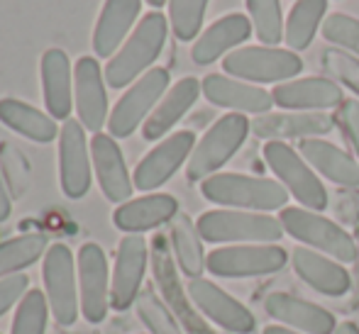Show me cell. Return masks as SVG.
Returning a JSON list of instances; mask_svg holds the SVG:
<instances>
[{"label":"cell","mask_w":359,"mask_h":334,"mask_svg":"<svg viewBox=\"0 0 359 334\" xmlns=\"http://www.w3.org/2000/svg\"><path fill=\"white\" fill-rule=\"evenodd\" d=\"M166 34H169V20L164 18V13H159V10L147 13L137 27L133 29V34L125 39L123 47L118 49V54L108 59V67L103 71L105 83L120 90L142 78L147 71L154 69L151 64L159 59L166 44Z\"/></svg>","instance_id":"obj_1"},{"label":"cell","mask_w":359,"mask_h":334,"mask_svg":"<svg viewBox=\"0 0 359 334\" xmlns=\"http://www.w3.org/2000/svg\"><path fill=\"white\" fill-rule=\"evenodd\" d=\"M201 193L208 202L230 210L274 212L288 207V190L279 181L245 174H215L201 183Z\"/></svg>","instance_id":"obj_2"},{"label":"cell","mask_w":359,"mask_h":334,"mask_svg":"<svg viewBox=\"0 0 359 334\" xmlns=\"http://www.w3.org/2000/svg\"><path fill=\"white\" fill-rule=\"evenodd\" d=\"M198 235L208 244H276L284 237L279 217L250 210H208L196 220Z\"/></svg>","instance_id":"obj_3"},{"label":"cell","mask_w":359,"mask_h":334,"mask_svg":"<svg viewBox=\"0 0 359 334\" xmlns=\"http://www.w3.org/2000/svg\"><path fill=\"white\" fill-rule=\"evenodd\" d=\"M279 222L286 235L306 244L308 249L327 254L340 264L357 261V244L350 232L342 230L337 222L323 217L320 212H313L308 207H284L279 212Z\"/></svg>","instance_id":"obj_4"},{"label":"cell","mask_w":359,"mask_h":334,"mask_svg":"<svg viewBox=\"0 0 359 334\" xmlns=\"http://www.w3.org/2000/svg\"><path fill=\"white\" fill-rule=\"evenodd\" d=\"M252 132V120L242 113H227L208 130L196 144L189 164H186V179L201 181L215 176L232 156L245 144L247 134Z\"/></svg>","instance_id":"obj_5"},{"label":"cell","mask_w":359,"mask_h":334,"mask_svg":"<svg viewBox=\"0 0 359 334\" xmlns=\"http://www.w3.org/2000/svg\"><path fill=\"white\" fill-rule=\"evenodd\" d=\"M222 71L247 83H286L298 78L303 59L291 49L279 47H240L222 59Z\"/></svg>","instance_id":"obj_6"},{"label":"cell","mask_w":359,"mask_h":334,"mask_svg":"<svg viewBox=\"0 0 359 334\" xmlns=\"http://www.w3.org/2000/svg\"><path fill=\"white\" fill-rule=\"evenodd\" d=\"M264 161L279 183L288 190V195L298 200L301 207L313 212H323L327 207V190L318 174L311 169L306 159L286 141H266Z\"/></svg>","instance_id":"obj_7"},{"label":"cell","mask_w":359,"mask_h":334,"mask_svg":"<svg viewBox=\"0 0 359 334\" xmlns=\"http://www.w3.org/2000/svg\"><path fill=\"white\" fill-rule=\"evenodd\" d=\"M44 295L54 322L62 327H72L79 320L81 298H79V268L74 261V251L67 244L57 242L47 249L42 264Z\"/></svg>","instance_id":"obj_8"},{"label":"cell","mask_w":359,"mask_h":334,"mask_svg":"<svg viewBox=\"0 0 359 334\" xmlns=\"http://www.w3.org/2000/svg\"><path fill=\"white\" fill-rule=\"evenodd\" d=\"M169 90V71L154 67L149 69L142 78H137L128 90L123 93V98L115 103L113 113L108 118V130L110 137L115 139H125L147 123L154 108L159 105V100Z\"/></svg>","instance_id":"obj_9"},{"label":"cell","mask_w":359,"mask_h":334,"mask_svg":"<svg viewBox=\"0 0 359 334\" xmlns=\"http://www.w3.org/2000/svg\"><path fill=\"white\" fill-rule=\"evenodd\" d=\"M288 254L279 244H230L213 249L205 268L217 278H255L281 271Z\"/></svg>","instance_id":"obj_10"},{"label":"cell","mask_w":359,"mask_h":334,"mask_svg":"<svg viewBox=\"0 0 359 334\" xmlns=\"http://www.w3.org/2000/svg\"><path fill=\"white\" fill-rule=\"evenodd\" d=\"M76 268H79L81 315L90 325H98L108 317L110 310V268L103 246L86 242L76 256Z\"/></svg>","instance_id":"obj_11"},{"label":"cell","mask_w":359,"mask_h":334,"mask_svg":"<svg viewBox=\"0 0 359 334\" xmlns=\"http://www.w3.org/2000/svg\"><path fill=\"white\" fill-rule=\"evenodd\" d=\"M59 183L67 198L81 200L93 183V161L86 127L69 118L59 132Z\"/></svg>","instance_id":"obj_12"},{"label":"cell","mask_w":359,"mask_h":334,"mask_svg":"<svg viewBox=\"0 0 359 334\" xmlns=\"http://www.w3.org/2000/svg\"><path fill=\"white\" fill-rule=\"evenodd\" d=\"M196 144L198 141H196V134L191 130H179V132L161 139L135 169V188L142 190V193H151V190L161 188L181 166L189 164Z\"/></svg>","instance_id":"obj_13"},{"label":"cell","mask_w":359,"mask_h":334,"mask_svg":"<svg viewBox=\"0 0 359 334\" xmlns=\"http://www.w3.org/2000/svg\"><path fill=\"white\" fill-rule=\"evenodd\" d=\"M149 249L142 235H125L115 254L113 278H110V307L125 312L137 302L142 293V281L147 271Z\"/></svg>","instance_id":"obj_14"},{"label":"cell","mask_w":359,"mask_h":334,"mask_svg":"<svg viewBox=\"0 0 359 334\" xmlns=\"http://www.w3.org/2000/svg\"><path fill=\"white\" fill-rule=\"evenodd\" d=\"M105 74L98 59L81 57L74 67V105L79 123L88 132L98 134L103 125H108L110 108L108 93H105Z\"/></svg>","instance_id":"obj_15"},{"label":"cell","mask_w":359,"mask_h":334,"mask_svg":"<svg viewBox=\"0 0 359 334\" xmlns=\"http://www.w3.org/2000/svg\"><path fill=\"white\" fill-rule=\"evenodd\" d=\"M189 298L194 300V305L208 317L210 322H215L217 327L235 334H252L257 327V320L240 300L225 293L220 286H215L208 278H191L189 281Z\"/></svg>","instance_id":"obj_16"},{"label":"cell","mask_w":359,"mask_h":334,"mask_svg":"<svg viewBox=\"0 0 359 334\" xmlns=\"http://www.w3.org/2000/svg\"><path fill=\"white\" fill-rule=\"evenodd\" d=\"M274 105L291 113H323V110L340 108L345 103L342 88L330 78L323 76H308V78H293L279 83L271 90Z\"/></svg>","instance_id":"obj_17"},{"label":"cell","mask_w":359,"mask_h":334,"mask_svg":"<svg viewBox=\"0 0 359 334\" xmlns=\"http://www.w3.org/2000/svg\"><path fill=\"white\" fill-rule=\"evenodd\" d=\"M90 161H93V174L98 179V186L105 198L110 202H118V205L133 198V176H130L125 156L120 151L115 137L103 132L93 134V139H90Z\"/></svg>","instance_id":"obj_18"},{"label":"cell","mask_w":359,"mask_h":334,"mask_svg":"<svg viewBox=\"0 0 359 334\" xmlns=\"http://www.w3.org/2000/svg\"><path fill=\"white\" fill-rule=\"evenodd\" d=\"M201 88L208 103L217 108L232 110V113H252V115H266L274 105L269 90L262 85H252L247 81L232 78L227 74H208L201 81Z\"/></svg>","instance_id":"obj_19"},{"label":"cell","mask_w":359,"mask_h":334,"mask_svg":"<svg viewBox=\"0 0 359 334\" xmlns=\"http://www.w3.org/2000/svg\"><path fill=\"white\" fill-rule=\"evenodd\" d=\"M335 130V118L327 113H266L252 120V134L266 141L313 139Z\"/></svg>","instance_id":"obj_20"},{"label":"cell","mask_w":359,"mask_h":334,"mask_svg":"<svg viewBox=\"0 0 359 334\" xmlns=\"http://www.w3.org/2000/svg\"><path fill=\"white\" fill-rule=\"evenodd\" d=\"M264 310L279 325L303 334H335L337 330V320L330 310L288 293H271L264 300Z\"/></svg>","instance_id":"obj_21"},{"label":"cell","mask_w":359,"mask_h":334,"mask_svg":"<svg viewBox=\"0 0 359 334\" xmlns=\"http://www.w3.org/2000/svg\"><path fill=\"white\" fill-rule=\"evenodd\" d=\"M252 34H255L252 20L242 13H230L201 32V37L191 47V59L198 67H208L220 57H227L232 49H240V44H245Z\"/></svg>","instance_id":"obj_22"},{"label":"cell","mask_w":359,"mask_h":334,"mask_svg":"<svg viewBox=\"0 0 359 334\" xmlns=\"http://www.w3.org/2000/svg\"><path fill=\"white\" fill-rule=\"evenodd\" d=\"M291 264L296 276L303 283L313 288V291L323 293V295L340 298L350 293L352 276L340 261H332L323 256L320 251L308 249V246H296L291 254Z\"/></svg>","instance_id":"obj_23"},{"label":"cell","mask_w":359,"mask_h":334,"mask_svg":"<svg viewBox=\"0 0 359 334\" xmlns=\"http://www.w3.org/2000/svg\"><path fill=\"white\" fill-rule=\"evenodd\" d=\"M142 0H105L93 29V52L98 59H113L137 22Z\"/></svg>","instance_id":"obj_24"},{"label":"cell","mask_w":359,"mask_h":334,"mask_svg":"<svg viewBox=\"0 0 359 334\" xmlns=\"http://www.w3.org/2000/svg\"><path fill=\"white\" fill-rule=\"evenodd\" d=\"M179 215V200L169 193H147L133 198L113 212V222L125 235H142L156 230Z\"/></svg>","instance_id":"obj_25"},{"label":"cell","mask_w":359,"mask_h":334,"mask_svg":"<svg viewBox=\"0 0 359 334\" xmlns=\"http://www.w3.org/2000/svg\"><path fill=\"white\" fill-rule=\"evenodd\" d=\"M42 90L47 113L67 123L74 110V69L64 49H47L42 54Z\"/></svg>","instance_id":"obj_26"},{"label":"cell","mask_w":359,"mask_h":334,"mask_svg":"<svg viewBox=\"0 0 359 334\" xmlns=\"http://www.w3.org/2000/svg\"><path fill=\"white\" fill-rule=\"evenodd\" d=\"M298 154L311 164L313 171L325 176L335 186L350 190L359 188V161L340 146L330 144L320 137H313V139L298 141Z\"/></svg>","instance_id":"obj_27"},{"label":"cell","mask_w":359,"mask_h":334,"mask_svg":"<svg viewBox=\"0 0 359 334\" xmlns=\"http://www.w3.org/2000/svg\"><path fill=\"white\" fill-rule=\"evenodd\" d=\"M201 93H203L201 81L194 78V76H186V78L176 81V83L166 90L164 98L159 100L154 113H151L149 118H147V123L142 125L144 139L156 141V139H161V137L169 134L171 130L176 127V123L194 108Z\"/></svg>","instance_id":"obj_28"},{"label":"cell","mask_w":359,"mask_h":334,"mask_svg":"<svg viewBox=\"0 0 359 334\" xmlns=\"http://www.w3.org/2000/svg\"><path fill=\"white\" fill-rule=\"evenodd\" d=\"M0 123L37 144H49V141L59 139V132H62L52 115L18 98H0Z\"/></svg>","instance_id":"obj_29"},{"label":"cell","mask_w":359,"mask_h":334,"mask_svg":"<svg viewBox=\"0 0 359 334\" xmlns=\"http://www.w3.org/2000/svg\"><path fill=\"white\" fill-rule=\"evenodd\" d=\"M171 246H174L176 264H179L186 278H203V271H208L205 268L208 256L203 251V239H201L196 222L184 212H179L171 220Z\"/></svg>","instance_id":"obj_30"},{"label":"cell","mask_w":359,"mask_h":334,"mask_svg":"<svg viewBox=\"0 0 359 334\" xmlns=\"http://www.w3.org/2000/svg\"><path fill=\"white\" fill-rule=\"evenodd\" d=\"M327 0H296L288 13L284 39L291 52H303L313 44L316 32L325 22Z\"/></svg>","instance_id":"obj_31"},{"label":"cell","mask_w":359,"mask_h":334,"mask_svg":"<svg viewBox=\"0 0 359 334\" xmlns=\"http://www.w3.org/2000/svg\"><path fill=\"white\" fill-rule=\"evenodd\" d=\"M47 237L42 232H29L20 235L15 239H8L0 244V278H8L20 273L22 268L32 266L47 254Z\"/></svg>","instance_id":"obj_32"},{"label":"cell","mask_w":359,"mask_h":334,"mask_svg":"<svg viewBox=\"0 0 359 334\" xmlns=\"http://www.w3.org/2000/svg\"><path fill=\"white\" fill-rule=\"evenodd\" d=\"M255 34L264 47H276L284 39V15L281 0H245Z\"/></svg>","instance_id":"obj_33"},{"label":"cell","mask_w":359,"mask_h":334,"mask_svg":"<svg viewBox=\"0 0 359 334\" xmlns=\"http://www.w3.org/2000/svg\"><path fill=\"white\" fill-rule=\"evenodd\" d=\"M49 302L42 291H27L25 298L18 302L13 325H10V334H44L49 322Z\"/></svg>","instance_id":"obj_34"},{"label":"cell","mask_w":359,"mask_h":334,"mask_svg":"<svg viewBox=\"0 0 359 334\" xmlns=\"http://www.w3.org/2000/svg\"><path fill=\"white\" fill-rule=\"evenodd\" d=\"M210 0H169V22L171 32L179 42H191L201 37L205 10Z\"/></svg>","instance_id":"obj_35"},{"label":"cell","mask_w":359,"mask_h":334,"mask_svg":"<svg viewBox=\"0 0 359 334\" xmlns=\"http://www.w3.org/2000/svg\"><path fill=\"white\" fill-rule=\"evenodd\" d=\"M135 307H137V317L142 320L147 330H149V334H184L179 322H176L174 312L166 307V302L151 288H144L140 293Z\"/></svg>","instance_id":"obj_36"},{"label":"cell","mask_w":359,"mask_h":334,"mask_svg":"<svg viewBox=\"0 0 359 334\" xmlns=\"http://www.w3.org/2000/svg\"><path fill=\"white\" fill-rule=\"evenodd\" d=\"M323 37L337 49H347L359 59V20L345 13H332L323 22Z\"/></svg>","instance_id":"obj_37"},{"label":"cell","mask_w":359,"mask_h":334,"mask_svg":"<svg viewBox=\"0 0 359 334\" xmlns=\"http://www.w3.org/2000/svg\"><path fill=\"white\" fill-rule=\"evenodd\" d=\"M323 67L335 81L345 83L347 88L359 98V59L350 52H342L337 47H330L323 52Z\"/></svg>","instance_id":"obj_38"},{"label":"cell","mask_w":359,"mask_h":334,"mask_svg":"<svg viewBox=\"0 0 359 334\" xmlns=\"http://www.w3.org/2000/svg\"><path fill=\"white\" fill-rule=\"evenodd\" d=\"M335 123L340 125L342 132L350 139L352 149H355V154H357V161H359V100L357 98L345 100V103L337 108Z\"/></svg>","instance_id":"obj_39"},{"label":"cell","mask_w":359,"mask_h":334,"mask_svg":"<svg viewBox=\"0 0 359 334\" xmlns=\"http://www.w3.org/2000/svg\"><path fill=\"white\" fill-rule=\"evenodd\" d=\"M27 291H29V278L22 276V273L0 278V317H3L10 307H15V302L22 300Z\"/></svg>","instance_id":"obj_40"},{"label":"cell","mask_w":359,"mask_h":334,"mask_svg":"<svg viewBox=\"0 0 359 334\" xmlns=\"http://www.w3.org/2000/svg\"><path fill=\"white\" fill-rule=\"evenodd\" d=\"M13 212V200H10L8 186H5L3 176H0V222H5Z\"/></svg>","instance_id":"obj_41"},{"label":"cell","mask_w":359,"mask_h":334,"mask_svg":"<svg viewBox=\"0 0 359 334\" xmlns=\"http://www.w3.org/2000/svg\"><path fill=\"white\" fill-rule=\"evenodd\" d=\"M262 334H301V332L288 330V327H284V325H269V327H264V332Z\"/></svg>","instance_id":"obj_42"},{"label":"cell","mask_w":359,"mask_h":334,"mask_svg":"<svg viewBox=\"0 0 359 334\" xmlns=\"http://www.w3.org/2000/svg\"><path fill=\"white\" fill-rule=\"evenodd\" d=\"M335 334H359V327L355 325V322H340Z\"/></svg>","instance_id":"obj_43"},{"label":"cell","mask_w":359,"mask_h":334,"mask_svg":"<svg viewBox=\"0 0 359 334\" xmlns=\"http://www.w3.org/2000/svg\"><path fill=\"white\" fill-rule=\"evenodd\" d=\"M147 5H151V8L154 10H159V8H164L166 3H169V0H144Z\"/></svg>","instance_id":"obj_44"},{"label":"cell","mask_w":359,"mask_h":334,"mask_svg":"<svg viewBox=\"0 0 359 334\" xmlns=\"http://www.w3.org/2000/svg\"><path fill=\"white\" fill-rule=\"evenodd\" d=\"M293 3H296V0H293Z\"/></svg>","instance_id":"obj_45"}]
</instances>
